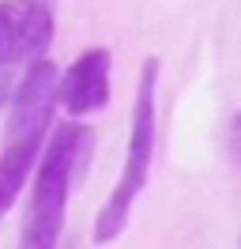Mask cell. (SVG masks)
I'll return each instance as SVG.
<instances>
[{
    "label": "cell",
    "instance_id": "obj_1",
    "mask_svg": "<svg viewBox=\"0 0 241 249\" xmlns=\"http://www.w3.org/2000/svg\"><path fill=\"white\" fill-rule=\"evenodd\" d=\"M94 147V128L83 121L60 124L49 136L38 159V181L30 193V208L23 215V234L19 249H57L60 231H64V208L72 196V185L90 159Z\"/></svg>",
    "mask_w": 241,
    "mask_h": 249
},
{
    "label": "cell",
    "instance_id": "obj_2",
    "mask_svg": "<svg viewBox=\"0 0 241 249\" xmlns=\"http://www.w3.org/2000/svg\"><path fill=\"white\" fill-rule=\"evenodd\" d=\"M155 94H158V61L147 57L143 72H139V87H136V102H132V128H128V151H124V166L113 193L105 196V204L94 215V242L109 246L117 242L128 215L136 208V196L143 193L151 174V159H155V136H158V106H155Z\"/></svg>",
    "mask_w": 241,
    "mask_h": 249
},
{
    "label": "cell",
    "instance_id": "obj_3",
    "mask_svg": "<svg viewBox=\"0 0 241 249\" xmlns=\"http://www.w3.org/2000/svg\"><path fill=\"white\" fill-rule=\"evenodd\" d=\"M53 16L42 0H0V109L12 106V94L30 64L49 53Z\"/></svg>",
    "mask_w": 241,
    "mask_h": 249
},
{
    "label": "cell",
    "instance_id": "obj_4",
    "mask_svg": "<svg viewBox=\"0 0 241 249\" xmlns=\"http://www.w3.org/2000/svg\"><path fill=\"white\" fill-rule=\"evenodd\" d=\"M109 102V49H83L60 76V106L68 117H87Z\"/></svg>",
    "mask_w": 241,
    "mask_h": 249
},
{
    "label": "cell",
    "instance_id": "obj_5",
    "mask_svg": "<svg viewBox=\"0 0 241 249\" xmlns=\"http://www.w3.org/2000/svg\"><path fill=\"white\" fill-rule=\"evenodd\" d=\"M42 143H45V128L8 121V140H4V151H0V223H4L15 196L27 185L30 166L42 155Z\"/></svg>",
    "mask_w": 241,
    "mask_h": 249
},
{
    "label": "cell",
    "instance_id": "obj_6",
    "mask_svg": "<svg viewBox=\"0 0 241 249\" xmlns=\"http://www.w3.org/2000/svg\"><path fill=\"white\" fill-rule=\"evenodd\" d=\"M226 155L234 162V170H241V109L230 117V132H226Z\"/></svg>",
    "mask_w": 241,
    "mask_h": 249
}]
</instances>
